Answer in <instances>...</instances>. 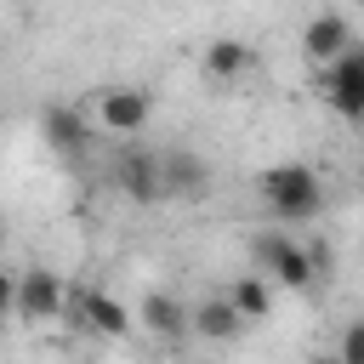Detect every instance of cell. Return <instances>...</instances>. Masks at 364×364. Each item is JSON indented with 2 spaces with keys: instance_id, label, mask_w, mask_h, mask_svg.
I'll return each mask as SVG.
<instances>
[{
  "instance_id": "6da1fadb",
  "label": "cell",
  "mask_w": 364,
  "mask_h": 364,
  "mask_svg": "<svg viewBox=\"0 0 364 364\" xmlns=\"http://www.w3.org/2000/svg\"><path fill=\"white\" fill-rule=\"evenodd\" d=\"M256 193H262V205L273 210V222H313L318 210H324V188H318V171L313 165H267L262 176H256Z\"/></svg>"
},
{
  "instance_id": "7a4b0ae2",
  "label": "cell",
  "mask_w": 364,
  "mask_h": 364,
  "mask_svg": "<svg viewBox=\"0 0 364 364\" xmlns=\"http://www.w3.org/2000/svg\"><path fill=\"white\" fill-rule=\"evenodd\" d=\"M250 256H256V267L267 273V279H279L284 290H313V256H307V245L301 239H290V233H256L250 239Z\"/></svg>"
},
{
  "instance_id": "3957f363",
  "label": "cell",
  "mask_w": 364,
  "mask_h": 364,
  "mask_svg": "<svg viewBox=\"0 0 364 364\" xmlns=\"http://www.w3.org/2000/svg\"><path fill=\"white\" fill-rule=\"evenodd\" d=\"M313 91L353 125H364V46H353L341 63L330 68H313Z\"/></svg>"
},
{
  "instance_id": "277c9868",
  "label": "cell",
  "mask_w": 364,
  "mask_h": 364,
  "mask_svg": "<svg viewBox=\"0 0 364 364\" xmlns=\"http://www.w3.org/2000/svg\"><path fill=\"white\" fill-rule=\"evenodd\" d=\"M6 301H11V313H17L23 324H46V318L63 313L68 290H63V273H51V267H23V273L11 279V290H6Z\"/></svg>"
},
{
  "instance_id": "5b68a950",
  "label": "cell",
  "mask_w": 364,
  "mask_h": 364,
  "mask_svg": "<svg viewBox=\"0 0 364 364\" xmlns=\"http://www.w3.org/2000/svg\"><path fill=\"white\" fill-rule=\"evenodd\" d=\"M114 188L131 199V205H159L165 199V171H159V154L154 148H119L114 154Z\"/></svg>"
},
{
  "instance_id": "8992f818",
  "label": "cell",
  "mask_w": 364,
  "mask_h": 364,
  "mask_svg": "<svg viewBox=\"0 0 364 364\" xmlns=\"http://www.w3.org/2000/svg\"><path fill=\"white\" fill-rule=\"evenodd\" d=\"M154 119V97L142 85H102L97 91V125L114 136H136Z\"/></svg>"
},
{
  "instance_id": "52a82bcc",
  "label": "cell",
  "mask_w": 364,
  "mask_h": 364,
  "mask_svg": "<svg viewBox=\"0 0 364 364\" xmlns=\"http://www.w3.org/2000/svg\"><path fill=\"white\" fill-rule=\"evenodd\" d=\"M40 136H46V148L63 154L68 165H80V159L91 154V119H85L80 108H68V102H46V108H40Z\"/></svg>"
},
{
  "instance_id": "ba28073f",
  "label": "cell",
  "mask_w": 364,
  "mask_h": 364,
  "mask_svg": "<svg viewBox=\"0 0 364 364\" xmlns=\"http://www.w3.org/2000/svg\"><path fill=\"white\" fill-rule=\"evenodd\" d=\"M136 324L154 336V341H188L193 336V307H182V296H171V290H148L142 301H136Z\"/></svg>"
},
{
  "instance_id": "9c48e42d",
  "label": "cell",
  "mask_w": 364,
  "mask_h": 364,
  "mask_svg": "<svg viewBox=\"0 0 364 364\" xmlns=\"http://www.w3.org/2000/svg\"><path fill=\"white\" fill-rule=\"evenodd\" d=\"M159 171H165V199H205L210 193V165L193 148H165Z\"/></svg>"
},
{
  "instance_id": "30bf717a",
  "label": "cell",
  "mask_w": 364,
  "mask_h": 364,
  "mask_svg": "<svg viewBox=\"0 0 364 364\" xmlns=\"http://www.w3.org/2000/svg\"><path fill=\"white\" fill-rule=\"evenodd\" d=\"M301 51L318 63V68H330V63H341L347 51H353V23L341 17V11H318L307 28H301Z\"/></svg>"
},
{
  "instance_id": "8fae6325",
  "label": "cell",
  "mask_w": 364,
  "mask_h": 364,
  "mask_svg": "<svg viewBox=\"0 0 364 364\" xmlns=\"http://www.w3.org/2000/svg\"><path fill=\"white\" fill-rule=\"evenodd\" d=\"M74 313H80V324H91L97 336H114V341H125L136 330V313L125 301H114L108 290H80L74 296Z\"/></svg>"
},
{
  "instance_id": "7c38bea8",
  "label": "cell",
  "mask_w": 364,
  "mask_h": 364,
  "mask_svg": "<svg viewBox=\"0 0 364 364\" xmlns=\"http://www.w3.org/2000/svg\"><path fill=\"white\" fill-rule=\"evenodd\" d=\"M245 330V318H239V307L228 301V296H205L199 307H193V336L199 341H233Z\"/></svg>"
},
{
  "instance_id": "4fadbf2b",
  "label": "cell",
  "mask_w": 364,
  "mask_h": 364,
  "mask_svg": "<svg viewBox=\"0 0 364 364\" xmlns=\"http://www.w3.org/2000/svg\"><path fill=\"white\" fill-rule=\"evenodd\" d=\"M250 57H256V51H250L245 40L222 34V40H210V46H205V57H199V63H205V74H210V80H239V74L250 68Z\"/></svg>"
},
{
  "instance_id": "5bb4252c",
  "label": "cell",
  "mask_w": 364,
  "mask_h": 364,
  "mask_svg": "<svg viewBox=\"0 0 364 364\" xmlns=\"http://www.w3.org/2000/svg\"><path fill=\"white\" fill-rule=\"evenodd\" d=\"M228 301L239 307V318L250 324V318H267V307H273V296H267V279L262 273H239L233 284H228Z\"/></svg>"
},
{
  "instance_id": "9a60e30c",
  "label": "cell",
  "mask_w": 364,
  "mask_h": 364,
  "mask_svg": "<svg viewBox=\"0 0 364 364\" xmlns=\"http://www.w3.org/2000/svg\"><path fill=\"white\" fill-rule=\"evenodd\" d=\"M336 353H341V364H364V318H353V324L341 330Z\"/></svg>"
},
{
  "instance_id": "2e32d148",
  "label": "cell",
  "mask_w": 364,
  "mask_h": 364,
  "mask_svg": "<svg viewBox=\"0 0 364 364\" xmlns=\"http://www.w3.org/2000/svg\"><path fill=\"white\" fill-rule=\"evenodd\" d=\"M307 256H313V273L324 279V273H330V245H318V239H313V245H307Z\"/></svg>"
},
{
  "instance_id": "e0dca14e",
  "label": "cell",
  "mask_w": 364,
  "mask_h": 364,
  "mask_svg": "<svg viewBox=\"0 0 364 364\" xmlns=\"http://www.w3.org/2000/svg\"><path fill=\"white\" fill-rule=\"evenodd\" d=\"M307 364H341V353H313Z\"/></svg>"
}]
</instances>
